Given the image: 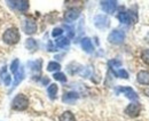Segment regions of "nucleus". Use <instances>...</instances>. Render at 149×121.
Returning <instances> with one entry per match:
<instances>
[{
	"instance_id": "nucleus-1",
	"label": "nucleus",
	"mask_w": 149,
	"mask_h": 121,
	"mask_svg": "<svg viewBox=\"0 0 149 121\" xmlns=\"http://www.w3.org/2000/svg\"><path fill=\"white\" fill-rule=\"evenodd\" d=\"M2 40L6 45H9V46L16 45L21 40V33H19V29L15 26L8 28L2 35Z\"/></svg>"
},
{
	"instance_id": "nucleus-2",
	"label": "nucleus",
	"mask_w": 149,
	"mask_h": 121,
	"mask_svg": "<svg viewBox=\"0 0 149 121\" xmlns=\"http://www.w3.org/2000/svg\"><path fill=\"white\" fill-rule=\"evenodd\" d=\"M29 107V98L24 94H17L12 101V109L14 111H25Z\"/></svg>"
},
{
	"instance_id": "nucleus-3",
	"label": "nucleus",
	"mask_w": 149,
	"mask_h": 121,
	"mask_svg": "<svg viewBox=\"0 0 149 121\" xmlns=\"http://www.w3.org/2000/svg\"><path fill=\"white\" fill-rule=\"evenodd\" d=\"M125 40V32L122 30H112L108 35V41L113 45H120Z\"/></svg>"
},
{
	"instance_id": "nucleus-4",
	"label": "nucleus",
	"mask_w": 149,
	"mask_h": 121,
	"mask_svg": "<svg viewBox=\"0 0 149 121\" xmlns=\"http://www.w3.org/2000/svg\"><path fill=\"white\" fill-rule=\"evenodd\" d=\"M23 31L25 35H35L37 32V23L32 17H25L23 21Z\"/></svg>"
},
{
	"instance_id": "nucleus-5",
	"label": "nucleus",
	"mask_w": 149,
	"mask_h": 121,
	"mask_svg": "<svg viewBox=\"0 0 149 121\" xmlns=\"http://www.w3.org/2000/svg\"><path fill=\"white\" fill-rule=\"evenodd\" d=\"M94 25L96 29L99 30H106L109 28L110 25V19L108 18L107 15H103V14H99L94 17Z\"/></svg>"
},
{
	"instance_id": "nucleus-6",
	"label": "nucleus",
	"mask_w": 149,
	"mask_h": 121,
	"mask_svg": "<svg viewBox=\"0 0 149 121\" xmlns=\"http://www.w3.org/2000/svg\"><path fill=\"white\" fill-rule=\"evenodd\" d=\"M119 93H123L125 95V97L129 98L130 101L138 102V100H139V96H138L136 91L132 87H117L116 88V94H119Z\"/></svg>"
},
{
	"instance_id": "nucleus-7",
	"label": "nucleus",
	"mask_w": 149,
	"mask_h": 121,
	"mask_svg": "<svg viewBox=\"0 0 149 121\" xmlns=\"http://www.w3.org/2000/svg\"><path fill=\"white\" fill-rule=\"evenodd\" d=\"M7 3H8L13 9L19 10V13H25V12L29 9V7H30L28 0H14V1H7Z\"/></svg>"
},
{
	"instance_id": "nucleus-8",
	"label": "nucleus",
	"mask_w": 149,
	"mask_h": 121,
	"mask_svg": "<svg viewBox=\"0 0 149 121\" xmlns=\"http://www.w3.org/2000/svg\"><path fill=\"white\" fill-rule=\"evenodd\" d=\"M140 112H141V104L139 102H132L125 107V113L131 118L138 117Z\"/></svg>"
},
{
	"instance_id": "nucleus-9",
	"label": "nucleus",
	"mask_w": 149,
	"mask_h": 121,
	"mask_svg": "<svg viewBox=\"0 0 149 121\" xmlns=\"http://www.w3.org/2000/svg\"><path fill=\"white\" fill-rule=\"evenodd\" d=\"M80 16V8L78 7H71L64 13V21L67 23H72Z\"/></svg>"
},
{
	"instance_id": "nucleus-10",
	"label": "nucleus",
	"mask_w": 149,
	"mask_h": 121,
	"mask_svg": "<svg viewBox=\"0 0 149 121\" xmlns=\"http://www.w3.org/2000/svg\"><path fill=\"white\" fill-rule=\"evenodd\" d=\"M117 18L122 24H127V25L131 23H135V21H136V16L134 14H132L131 12H120V13H118Z\"/></svg>"
},
{
	"instance_id": "nucleus-11",
	"label": "nucleus",
	"mask_w": 149,
	"mask_h": 121,
	"mask_svg": "<svg viewBox=\"0 0 149 121\" xmlns=\"http://www.w3.org/2000/svg\"><path fill=\"white\" fill-rule=\"evenodd\" d=\"M118 2L115 1V0H106V1H101L100 5H101V8L104 13L107 14H113L117 9V5Z\"/></svg>"
},
{
	"instance_id": "nucleus-12",
	"label": "nucleus",
	"mask_w": 149,
	"mask_h": 121,
	"mask_svg": "<svg viewBox=\"0 0 149 121\" xmlns=\"http://www.w3.org/2000/svg\"><path fill=\"white\" fill-rule=\"evenodd\" d=\"M24 77H25V71H24V68H23V66H21L19 71L14 74V82H13V86H12V88H10L9 93H10L12 90H14L16 87L19 86V84L22 82V80L24 79Z\"/></svg>"
},
{
	"instance_id": "nucleus-13",
	"label": "nucleus",
	"mask_w": 149,
	"mask_h": 121,
	"mask_svg": "<svg viewBox=\"0 0 149 121\" xmlns=\"http://www.w3.org/2000/svg\"><path fill=\"white\" fill-rule=\"evenodd\" d=\"M136 81L140 85L149 86V71L147 70H141L136 74Z\"/></svg>"
},
{
	"instance_id": "nucleus-14",
	"label": "nucleus",
	"mask_w": 149,
	"mask_h": 121,
	"mask_svg": "<svg viewBox=\"0 0 149 121\" xmlns=\"http://www.w3.org/2000/svg\"><path fill=\"white\" fill-rule=\"evenodd\" d=\"M78 98H79L78 93H76V91H69V93H65L62 96V102L65 104H74L77 102Z\"/></svg>"
},
{
	"instance_id": "nucleus-15",
	"label": "nucleus",
	"mask_w": 149,
	"mask_h": 121,
	"mask_svg": "<svg viewBox=\"0 0 149 121\" xmlns=\"http://www.w3.org/2000/svg\"><path fill=\"white\" fill-rule=\"evenodd\" d=\"M80 46H81L83 50L86 52L87 54H92V53L94 52V46H93V44H92V40H91L90 38H87V37H85V38L81 39Z\"/></svg>"
},
{
	"instance_id": "nucleus-16",
	"label": "nucleus",
	"mask_w": 149,
	"mask_h": 121,
	"mask_svg": "<svg viewBox=\"0 0 149 121\" xmlns=\"http://www.w3.org/2000/svg\"><path fill=\"white\" fill-rule=\"evenodd\" d=\"M28 65L30 70L33 73H39L41 71V65H42V59H36V61H30L28 62Z\"/></svg>"
},
{
	"instance_id": "nucleus-17",
	"label": "nucleus",
	"mask_w": 149,
	"mask_h": 121,
	"mask_svg": "<svg viewBox=\"0 0 149 121\" xmlns=\"http://www.w3.org/2000/svg\"><path fill=\"white\" fill-rule=\"evenodd\" d=\"M70 45V40L68 37H60L55 40V46L57 48H68Z\"/></svg>"
},
{
	"instance_id": "nucleus-18",
	"label": "nucleus",
	"mask_w": 149,
	"mask_h": 121,
	"mask_svg": "<svg viewBox=\"0 0 149 121\" xmlns=\"http://www.w3.org/2000/svg\"><path fill=\"white\" fill-rule=\"evenodd\" d=\"M57 93H58V87L56 84H51L48 88H47V94L49 96L51 100H55L56 96H57Z\"/></svg>"
},
{
	"instance_id": "nucleus-19",
	"label": "nucleus",
	"mask_w": 149,
	"mask_h": 121,
	"mask_svg": "<svg viewBox=\"0 0 149 121\" xmlns=\"http://www.w3.org/2000/svg\"><path fill=\"white\" fill-rule=\"evenodd\" d=\"M58 121H77V120H76V117H74V114L71 111H64L60 115Z\"/></svg>"
},
{
	"instance_id": "nucleus-20",
	"label": "nucleus",
	"mask_w": 149,
	"mask_h": 121,
	"mask_svg": "<svg viewBox=\"0 0 149 121\" xmlns=\"http://www.w3.org/2000/svg\"><path fill=\"white\" fill-rule=\"evenodd\" d=\"M25 48L29 49V50H36L38 48L37 41L33 38H28L25 40Z\"/></svg>"
},
{
	"instance_id": "nucleus-21",
	"label": "nucleus",
	"mask_w": 149,
	"mask_h": 121,
	"mask_svg": "<svg viewBox=\"0 0 149 121\" xmlns=\"http://www.w3.org/2000/svg\"><path fill=\"white\" fill-rule=\"evenodd\" d=\"M60 69H61V65L57 62L52 61V62H49L47 64V71L48 72H57V71H60Z\"/></svg>"
},
{
	"instance_id": "nucleus-22",
	"label": "nucleus",
	"mask_w": 149,
	"mask_h": 121,
	"mask_svg": "<svg viewBox=\"0 0 149 121\" xmlns=\"http://www.w3.org/2000/svg\"><path fill=\"white\" fill-rule=\"evenodd\" d=\"M19 58H15L12 63H10V66H9V70H10V72L13 73V74H15L17 71L19 70Z\"/></svg>"
},
{
	"instance_id": "nucleus-23",
	"label": "nucleus",
	"mask_w": 149,
	"mask_h": 121,
	"mask_svg": "<svg viewBox=\"0 0 149 121\" xmlns=\"http://www.w3.org/2000/svg\"><path fill=\"white\" fill-rule=\"evenodd\" d=\"M115 75L118 77V78H122V79H129V73L127 71L124 69H119L118 71H113Z\"/></svg>"
},
{
	"instance_id": "nucleus-24",
	"label": "nucleus",
	"mask_w": 149,
	"mask_h": 121,
	"mask_svg": "<svg viewBox=\"0 0 149 121\" xmlns=\"http://www.w3.org/2000/svg\"><path fill=\"white\" fill-rule=\"evenodd\" d=\"M53 78L57 80V81H60V82H67V77H65V74L64 73H62V72H55L54 74H53Z\"/></svg>"
},
{
	"instance_id": "nucleus-25",
	"label": "nucleus",
	"mask_w": 149,
	"mask_h": 121,
	"mask_svg": "<svg viewBox=\"0 0 149 121\" xmlns=\"http://www.w3.org/2000/svg\"><path fill=\"white\" fill-rule=\"evenodd\" d=\"M1 79H2V81H3V85L6 87H9L10 86V84H12V77L8 74V73H5L2 77H1Z\"/></svg>"
},
{
	"instance_id": "nucleus-26",
	"label": "nucleus",
	"mask_w": 149,
	"mask_h": 121,
	"mask_svg": "<svg viewBox=\"0 0 149 121\" xmlns=\"http://www.w3.org/2000/svg\"><path fill=\"white\" fill-rule=\"evenodd\" d=\"M108 65L110 66V69L120 68V66H122V61H119V59H110V61L108 62Z\"/></svg>"
},
{
	"instance_id": "nucleus-27",
	"label": "nucleus",
	"mask_w": 149,
	"mask_h": 121,
	"mask_svg": "<svg viewBox=\"0 0 149 121\" xmlns=\"http://www.w3.org/2000/svg\"><path fill=\"white\" fill-rule=\"evenodd\" d=\"M63 29L62 28H55L53 31H52V37L53 38H58V37H61V35H63Z\"/></svg>"
},
{
	"instance_id": "nucleus-28",
	"label": "nucleus",
	"mask_w": 149,
	"mask_h": 121,
	"mask_svg": "<svg viewBox=\"0 0 149 121\" xmlns=\"http://www.w3.org/2000/svg\"><path fill=\"white\" fill-rule=\"evenodd\" d=\"M141 59H142V62H145L146 64L149 65V49H146V50L142 52V54H141Z\"/></svg>"
},
{
	"instance_id": "nucleus-29",
	"label": "nucleus",
	"mask_w": 149,
	"mask_h": 121,
	"mask_svg": "<svg viewBox=\"0 0 149 121\" xmlns=\"http://www.w3.org/2000/svg\"><path fill=\"white\" fill-rule=\"evenodd\" d=\"M47 48H48V52H54V50H56V46H54L51 41L48 42V46H47Z\"/></svg>"
},
{
	"instance_id": "nucleus-30",
	"label": "nucleus",
	"mask_w": 149,
	"mask_h": 121,
	"mask_svg": "<svg viewBox=\"0 0 149 121\" xmlns=\"http://www.w3.org/2000/svg\"><path fill=\"white\" fill-rule=\"evenodd\" d=\"M48 82H49V79H48L47 77H44V78L41 79V84H42L44 86H46V85H48Z\"/></svg>"
},
{
	"instance_id": "nucleus-31",
	"label": "nucleus",
	"mask_w": 149,
	"mask_h": 121,
	"mask_svg": "<svg viewBox=\"0 0 149 121\" xmlns=\"http://www.w3.org/2000/svg\"><path fill=\"white\" fill-rule=\"evenodd\" d=\"M145 93H146V95H147V96H149V88H148V89H146V90H145Z\"/></svg>"
}]
</instances>
